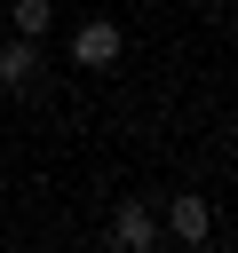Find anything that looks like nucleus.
Wrapping results in <instances>:
<instances>
[{
  "label": "nucleus",
  "mask_w": 238,
  "mask_h": 253,
  "mask_svg": "<svg viewBox=\"0 0 238 253\" xmlns=\"http://www.w3.org/2000/svg\"><path fill=\"white\" fill-rule=\"evenodd\" d=\"M167 229H175L182 245H206V229H214V213H206V198H175V206H167Z\"/></svg>",
  "instance_id": "obj_4"
},
{
  "label": "nucleus",
  "mask_w": 238,
  "mask_h": 253,
  "mask_svg": "<svg viewBox=\"0 0 238 253\" xmlns=\"http://www.w3.org/2000/svg\"><path fill=\"white\" fill-rule=\"evenodd\" d=\"M8 24H16L24 40H40V32H48V0H8Z\"/></svg>",
  "instance_id": "obj_5"
},
{
  "label": "nucleus",
  "mask_w": 238,
  "mask_h": 253,
  "mask_svg": "<svg viewBox=\"0 0 238 253\" xmlns=\"http://www.w3.org/2000/svg\"><path fill=\"white\" fill-rule=\"evenodd\" d=\"M111 237H119L127 253H151V245H159V221H151V206H135V198H127V206L111 213Z\"/></svg>",
  "instance_id": "obj_3"
},
{
  "label": "nucleus",
  "mask_w": 238,
  "mask_h": 253,
  "mask_svg": "<svg viewBox=\"0 0 238 253\" xmlns=\"http://www.w3.org/2000/svg\"><path fill=\"white\" fill-rule=\"evenodd\" d=\"M40 71H48V55H40V40H24V32H16V40L0 47V87H16V95H24V87H32Z\"/></svg>",
  "instance_id": "obj_2"
},
{
  "label": "nucleus",
  "mask_w": 238,
  "mask_h": 253,
  "mask_svg": "<svg viewBox=\"0 0 238 253\" xmlns=\"http://www.w3.org/2000/svg\"><path fill=\"white\" fill-rule=\"evenodd\" d=\"M71 63H79V71H103V63H119V24H111V16H87V24L71 32Z\"/></svg>",
  "instance_id": "obj_1"
}]
</instances>
